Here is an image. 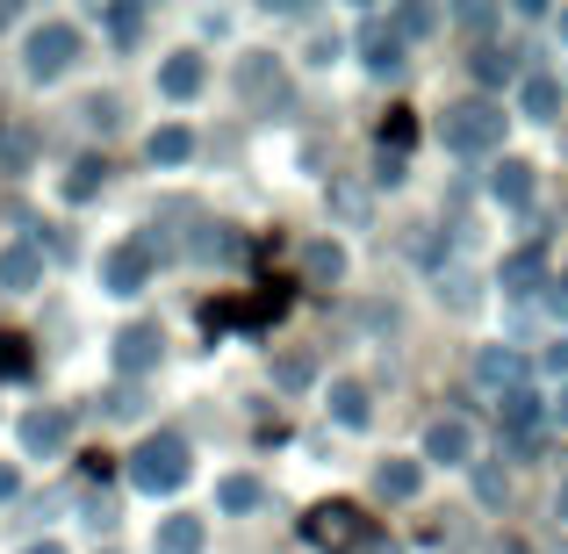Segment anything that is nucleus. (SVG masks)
Here are the masks:
<instances>
[{
    "label": "nucleus",
    "mask_w": 568,
    "mask_h": 554,
    "mask_svg": "<svg viewBox=\"0 0 568 554\" xmlns=\"http://www.w3.org/2000/svg\"><path fill=\"white\" fill-rule=\"evenodd\" d=\"M540 274H547V252L540 245H518L511 260H504V289H511V295H532V281H540Z\"/></svg>",
    "instance_id": "9d476101"
},
{
    "label": "nucleus",
    "mask_w": 568,
    "mask_h": 554,
    "mask_svg": "<svg viewBox=\"0 0 568 554\" xmlns=\"http://www.w3.org/2000/svg\"><path fill=\"white\" fill-rule=\"evenodd\" d=\"M417 490H425V469H417V461H382L375 469V497L403 504V497H417Z\"/></svg>",
    "instance_id": "39448f33"
},
{
    "label": "nucleus",
    "mask_w": 568,
    "mask_h": 554,
    "mask_svg": "<svg viewBox=\"0 0 568 554\" xmlns=\"http://www.w3.org/2000/svg\"><path fill=\"white\" fill-rule=\"evenodd\" d=\"M37 274H43V252L37 245H8V252H0V281H8V289H29Z\"/></svg>",
    "instance_id": "f8f14e48"
},
{
    "label": "nucleus",
    "mask_w": 568,
    "mask_h": 554,
    "mask_svg": "<svg viewBox=\"0 0 568 554\" xmlns=\"http://www.w3.org/2000/svg\"><path fill=\"white\" fill-rule=\"evenodd\" d=\"M489 194H497L504 209H526L532 202V167H526V159H504V167L489 173Z\"/></svg>",
    "instance_id": "423d86ee"
},
{
    "label": "nucleus",
    "mask_w": 568,
    "mask_h": 554,
    "mask_svg": "<svg viewBox=\"0 0 568 554\" xmlns=\"http://www.w3.org/2000/svg\"><path fill=\"white\" fill-rule=\"evenodd\" d=\"M497 138H504V109H497V101H454V109L439 115V144L460 152V159L497 152Z\"/></svg>",
    "instance_id": "f257e3e1"
},
{
    "label": "nucleus",
    "mask_w": 568,
    "mask_h": 554,
    "mask_svg": "<svg viewBox=\"0 0 568 554\" xmlns=\"http://www.w3.org/2000/svg\"><path fill=\"white\" fill-rule=\"evenodd\" d=\"M425 454H432V461H446V469H468V461H475V432H468V417H439V425L425 432Z\"/></svg>",
    "instance_id": "20e7f679"
},
{
    "label": "nucleus",
    "mask_w": 568,
    "mask_h": 554,
    "mask_svg": "<svg viewBox=\"0 0 568 554\" xmlns=\"http://www.w3.org/2000/svg\"><path fill=\"white\" fill-rule=\"evenodd\" d=\"M303 274L310 281H346V252L332 238H317V245H303Z\"/></svg>",
    "instance_id": "ddd939ff"
},
{
    "label": "nucleus",
    "mask_w": 568,
    "mask_h": 554,
    "mask_svg": "<svg viewBox=\"0 0 568 554\" xmlns=\"http://www.w3.org/2000/svg\"><path fill=\"white\" fill-rule=\"evenodd\" d=\"M29 554H65V547H29Z\"/></svg>",
    "instance_id": "72a5a7b5"
},
{
    "label": "nucleus",
    "mask_w": 568,
    "mask_h": 554,
    "mask_svg": "<svg viewBox=\"0 0 568 554\" xmlns=\"http://www.w3.org/2000/svg\"><path fill=\"white\" fill-rule=\"evenodd\" d=\"M159 346H166V339H159L152 324H130V332L115 339V367H130V374H138V367H152V361H159Z\"/></svg>",
    "instance_id": "0eeeda50"
},
{
    "label": "nucleus",
    "mask_w": 568,
    "mask_h": 554,
    "mask_svg": "<svg viewBox=\"0 0 568 554\" xmlns=\"http://www.w3.org/2000/svg\"><path fill=\"white\" fill-rule=\"evenodd\" d=\"M274 382L281 389H310V382H317V361H310V353H281V361H274Z\"/></svg>",
    "instance_id": "6ab92c4d"
},
{
    "label": "nucleus",
    "mask_w": 568,
    "mask_h": 554,
    "mask_svg": "<svg viewBox=\"0 0 568 554\" xmlns=\"http://www.w3.org/2000/svg\"><path fill=\"white\" fill-rule=\"evenodd\" d=\"M138 281H144V252H138V245L109 252V289H115V295H130V289H138Z\"/></svg>",
    "instance_id": "f3484780"
},
{
    "label": "nucleus",
    "mask_w": 568,
    "mask_h": 554,
    "mask_svg": "<svg viewBox=\"0 0 568 554\" xmlns=\"http://www.w3.org/2000/svg\"><path fill=\"white\" fill-rule=\"evenodd\" d=\"M332 202H338V216H367V194H361V188H338Z\"/></svg>",
    "instance_id": "bb28decb"
},
{
    "label": "nucleus",
    "mask_w": 568,
    "mask_h": 554,
    "mask_svg": "<svg viewBox=\"0 0 568 554\" xmlns=\"http://www.w3.org/2000/svg\"><path fill=\"white\" fill-rule=\"evenodd\" d=\"M518 109H526L532 123H547V115L561 109V80H555V72H532V80L518 87Z\"/></svg>",
    "instance_id": "1a4fd4ad"
},
{
    "label": "nucleus",
    "mask_w": 568,
    "mask_h": 554,
    "mask_svg": "<svg viewBox=\"0 0 568 554\" xmlns=\"http://www.w3.org/2000/svg\"><path fill=\"white\" fill-rule=\"evenodd\" d=\"M555 310H568V281H561V289H555Z\"/></svg>",
    "instance_id": "2f4dec72"
},
{
    "label": "nucleus",
    "mask_w": 568,
    "mask_h": 554,
    "mask_svg": "<svg viewBox=\"0 0 568 554\" xmlns=\"http://www.w3.org/2000/svg\"><path fill=\"white\" fill-rule=\"evenodd\" d=\"M561 37H568V14H561Z\"/></svg>",
    "instance_id": "f704fd0d"
},
{
    "label": "nucleus",
    "mask_w": 568,
    "mask_h": 554,
    "mask_svg": "<svg viewBox=\"0 0 568 554\" xmlns=\"http://www.w3.org/2000/svg\"><path fill=\"white\" fill-rule=\"evenodd\" d=\"M159 87H166V94H173V101H187V94H194V87H202V58H187V51H181V58H173V66H166V72H159Z\"/></svg>",
    "instance_id": "dca6fc26"
},
{
    "label": "nucleus",
    "mask_w": 568,
    "mask_h": 554,
    "mask_svg": "<svg viewBox=\"0 0 568 554\" xmlns=\"http://www.w3.org/2000/svg\"><path fill=\"white\" fill-rule=\"evenodd\" d=\"M8 490H14V475H8V469H0V497H8Z\"/></svg>",
    "instance_id": "473e14b6"
},
{
    "label": "nucleus",
    "mask_w": 568,
    "mask_h": 554,
    "mask_svg": "<svg viewBox=\"0 0 568 554\" xmlns=\"http://www.w3.org/2000/svg\"><path fill=\"white\" fill-rule=\"evenodd\" d=\"M475 72H483V80H511V58L504 51H475Z\"/></svg>",
    "instance_id": "393cba45"
},
{
    "label": "nucleus",
    "mask_w": 568,
    "mask_h": 554,
    "mask_svg": "<svg viewBox=\"0 0 568 554\" xmlns=\"http://www.w3.org/2000/svg\"><path fill=\"white\" fill-rule=\"evenodd\" d=\"M317 541H353V512H324L317 518Z\"/></svg>",
    "instance_id": "5701e85b"
},
{
    "label": "nucleus",
    "mask_w": 568,
    "mask_h": 554,
    "mask_svg": "<svg viewBox=\"0 0 568 554\" xmlns=\"http://www.w3.org/2000/svg\"><path fill=\"white\" fill-rule=\"evenodd\" d=\"M497 554H526V547H518V541H497Z\"/></svg>",
    "instance_id": "7c9ffc66"
},
{
    "label": "nucleus",
    "mask_w": 568,
    "mask_h": 554,
    "mask_svg": "<svg viewBox=\"0 0 568 554\" xmlns=\"http://www.w3.org/2000/svg\"><path fill=\"white\" fill-rule=\"evenodd\" d=\"M555 518H568V475H561V490H555Z\"/></svg>",
    "instance_id": "c85d7f7f"
},
{
    "label": "nucleus",
    "mask_w": 568,
    "mask_h": 554,
    "mask_svg": "<svg viewBox=\"0 0 568 554\" xmlns=\"http://www.w3.org/2000/svg\"><path fill=\"white\" fill-rule=\"evenodd\" d=\"M72 58H80V29L72 22H43L37 37H29V72H37V80H58Z\"/></svg>",
    "instance_id": "7ed1b4c3"
},
{
    "label": "nucleus",
    "mask_w": 568,
    "mask_h": 554,
    "mask_svg": "<svg viewBox=\"0 0 568 554\" xmlns=\"http://www.w3.org/2000/svg\"><path fill=\"white\" fill-rule=\"evenodd\" d=\"M475 374H483V382H518V353H483Z\"/></svg>",
    "instance_id": "4be33fe9"
},
{
    "label": "nucleus",
    "mask_w": 568,
    "mask_h": 554,
    "mask_svg": "<svg viewBox=\"0 0 568 554\" xmlns=\"http://www.w3.org/2000/svg\"><path fill=\"white\" fill-rule=\"evenodd\" d=\"M130 483L152 490V497H159V490H181V483H187V440H181V432H159V440H144L138 454H130Z\"/></svg>",
    "instance_id": "f03ea898"
},
{
    "label": "nucleus",
    "mask_w": 568,
    "mask_h": 554,
    "mask_svg": "<svg viewBox=\"0 0 568 554\" xmlns=\"http://www.w3.org/2000/svg\"><path fill=\"white\" fill-rule=\"evenodd\" d=\"M187 152H194V138H187V130H159V138H152V159H159V167H181Z\"/></svg>",
    "instance_id": "412c9836"
},
{
    "label": "nucleus",
    "mask_w": 568,
    "mask_h": 554,
    "mask_svg": "<svg viewBox=\"0 0 568 554\" xmlns=\"http://www.w3.org/2000/svg\"><path fill=\"white\" fill-rule=\"evenodd\" d=\"M361 51H367V72H396L403 66V37H396V29H382V22L361 29Z\"/></svg>",
    "instance_id": "6e6552de"
},
{
    "label": "nucleus",
    "mask_w": 568,
    "mask_h": 554,
    "mask_svg": "<svg viewBox=\"0 0 568 554\" xmlns=\"http://www.w3.org/2000/svg\"><path fill=\"white\" fill-rule=\"evenodd\" d=\"M432 29H439V14H432V8H403V37H432Z\"/></svg>",
    "instance_id": "b1692460"
},
{
    "label": "nucleus",
    "mask_w": 568,
    "mask_h": 554,
    "mask_svg": "<svg viewBox=\"0 0 568 554\" xmlns=\"http://www.w3.org/2000/svg\"><path fill=\"white\" fill-rule=\"evenodd\" d=\"M475 497H483V504H504V475L497 469H475Z\"/></svg>",
    "instance_id": "a878e982"
},
{
    "label": "nucleus",
    "mask_w": 568,
    "mask_h": 554,
    "mask_svg": "<svg viewBox=\"0 0 568 554\" xmlns=\"http://www.w3.org/2000/svg\"><path fill=\"white\" fill-rule=\"evenodd\" d=\"M547 367H555V374H568V339H561L555 353H547Z\"/></svg>",
    "instance_id": "cd10ccee"
},
{
    "label": "nucleus",
    "mask_w": 568,
    "mask_h": 554,
    "mask_svg": "<svg viewBox=\"0 0 568 554\" xmlns=\"http://www.w3.org/2000/svg\"><path fill=\"white\" fill-rule=\"evenodd\" d=\"M555 417H561V425H568V389H561V396H555Z\"/></svg>",
    "instance_id": "c756f323"
},
{
    "label": "nucleus",
    "mask_w": 568,
    "mask_h": 554,
    "mask_svg": "<svg viewBox=\"0 0 568 554\" xmlns=\"http://www.w3.org/2000/svg\"><path fill=\"white\" fill-rule=\"evenodd\" d=\"M22 440L37 446V454H51V446L65 440V417H58V411H37V417H29V425H22Z\"/></svg>",
    "instance_id": "a211bd4d"
},
{
    "label": "nucleus",
    "mask_w": 568,
    "mask_h": 554,
    "mask_svg": "<svg viewBox=\"0 0 568 554\" xmlns=\"http://www.w3.org/2000/svg\"><path fill=\"white\" fill-rule=\"evenodd\" d=\"M159 554H202V518H166L159 526Z\"/></svg>",
    "instance_id": "4468645a"
},
{
    "label": "nucleus",
    "mask_w": 568,
    "mask_h": 554,
    "mask_svg": "<svg viewBox=\"0 0 568 554\" xmlns=\"http://www.w3.org/2000/svg\"><path fill=\"white\" fill-rule=\"evenodd\" d=\"M497 417H504L511 432H526L532 417H540V396H532V389H504V396H497Z\"/></svg>",
    "instance_id": "2eb2a0df"
},
{
    "label": "nucleus",
    "mask_w": 568,
    "mask_h": 554,
    "mask_svg": "<svg viewBox=\"0 0 568 554\" xmlns=\"http://www.w3.org/2000/svg\"><path fill=\"white\" fill-rule=\"evenodd\" d=\"M332 417L361 432L367 417H375V403H367V382H332Z\"/></svg>",
    "instance_id": "9b49d317"
},
{
    "label": "nucleus",
    "mask_w": 568,
    "mask_h": 554,
    "mask_svg": "<svg viewBox=\"0 0 568 554\" xmlns=\"http://www.w3.org/2000/svg\"><path fill=\"white\" fill-rule=\"evenodd\" d=\"M216 504H223V512H252V504H260V483H252V475H223Z\"/></svg>",
    "instance_id": "aec40b11"
}]
</instances>
